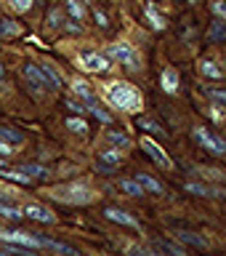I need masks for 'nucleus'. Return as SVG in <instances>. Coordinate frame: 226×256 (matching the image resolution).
<instances>
[{
    "mask_svg": "<svg viewBox=\"0 0 226 256\" xmlns=\"http://www.w3.org/2000/svg\"><path fill=\"white\" fill-rule=\"evenodd\" d=\"M107 96H109V102H112V107H117V110H123V112H139L141 110V94L136 91L133 86H128V83H112L107 88Z\"/></svg>",
    "mask_w": 226,
    "mask_h": 256,
    "instance_id": "f257e3e1",
    "label": "nucleus"
},
{
    "mask_svg": "<svg viewBox=\"0 0 226 256\" xmlns=\"http://www.w3.org/2000/svg\"><path fill=\"white\" fill-rule=\"evenodd\" d=\"M51 198L59 200V203H72V206H83V203H93L96 200V192L88 187V184H64V187H53L51 190Z\"/></svg>",
    "mask_w": 226,
    "mask_h": 256,
    "instance_id": "f03ea898",
    "label": "nucleus"
},
{
    "mask_svg": "<svg viewBox=\"0 0 226 256\" xmlns=\"http://www.w3.org/2000/svg\"><path fill=\"white\" fill-rule=\"evenodd\" d=\"M107 59H115V62H120L123 67H128V70H141V56H139V51H136L133 46H128V43H112V46H107Z\"/></svg>",
    "mask_w": 226,
    "mask_h": 256,
    "instance_id": "7ed1b4c3",
    "label": "nucleus"
},
{
    "mask_svg": "<svg viewBox=\"0 0 226 256\" xmlns=\"http://www.w3.org/2000/svg\"><path fill=\"white\" fill-rule=\"evenodd\" d=\"M192 136H195V142H197L203 150L213 152V155H226V139H221L219 134H213L211 128L197 126L195 131H192Z\"/></svg>",
    "mask_w": 226,
    "mask_h": 256,
    "instance_id": "20e7f679",
    "label": "nucleus"
},
{
    "mask_svg": "<svg viewBox=\"0 0 226 256\" xmlns=\"http://www.w3.org/2000/svg\"><path fill=\"white\" fill-rule=\"evenodd\" d=\"M0 240H5V243H13L24 248V251H43V243H40V238L29 235V232H16V230H0Z\"/></svg>",
    "mask_w": 226,
    "mask_h": 256,
    "instance_id": "39448f33",
    "label": "nucleus"
},
{
    "mask_svg": "<svg viewBox=\"0 0 226 256\" xmlns=\"http://www.w3.org/2000/svg\"><path fill=\"white\" fill-rule=\"evenodd\" d=\"M141 150L147 152V155H149L152 160H155V163H157L160 168H173V160L168 158V152H165L163 147H160V144H157L155 139L144 136V139H141Z\"/></svg>",
    "mask_w": 226,
    "mask_h": 256,
    "instance_id": "423d86ee",
    "label": "nucleus"
},
{
    "mask_svg": "<svg viewBox=\"0 0 226 256\" xmlns=\"http://www.w3.org/2000/svg\"><path fill=\"white\" fill-rule=\"evenodd\" d=\"M77 67L85 70V72H107V70H109V59H107L104 54L85 51V54L77 59Z\"/></svg>",
    "mask_w": 226,
    "mask_h": 256,
    "instance_id": "0eeeda50",
    "label": "nucleus"
},
{
    "mask_svg": "<svg viewBox=\"0 0 226 256\" xmlns=\"http://www.w3.org/2000/svg\"><path fill=\"white\" fill-rule=\"evenodd\" d=\"M120 163H123V152L115 150V147H107L96 155V168H99V171H112V168H117Z\"/></svg>",
    "mask_w": 226,
    "mask_h": 256,
    "instance_id": "6e6552de",
    "label": "nucleus"
},
{
    "mask_svg": "<svg viewBox=\"0 0 226 256\" xmlns=\"http://www.w3.org/2000/svg\"><path fill=\"white\" fill-rule=\"evenodd\" d=\"M24 80H27V86H29L35 94H40L45 86L51 88V83L45 80V75L40 72V67H37V64H27V67H24Z\"/></svg>",
    "mask_w": 226,
    "mask_h": 256,
    "instance_id": "1a4fd4ad",
    "label": "nucleus"
},
{
    "mask_svg": "<svg viewBox=\"0 0 226 256\" xmlns=\"http://www.w3.org/2000/svg\"><path fill=\"white\" fill-rule=\"evenodd\" d=\"M24 216H29L32 222H40V224H53L56 222V216L48 211V208L37 206V203H27V206H24Z\"/></svg>",
    "mask_w": 226,
    "mask_h": 256,
    "instance_id": "9d476101",
    "label": "nucleus"
},
{
    "mask_svg": "<svg viewBox=\"0 0 226 256\" xmlns=\"http://www.w3.org/2000/svg\"><path fill=\"white\" fill-rule=\"evenodd\" d=\"M104 216H107L109 222H115V224H123V227H131V230H141V224L136 222L131 214L120 211V208H107V211H104Z\"/></svg>",
    "mask_w": 226,
    "mask_h": 256,
    "instance_id": "9b49d317",
    "label": "nucleus"
},
{
    "mask_svg": "<svg viewBox=\"0 0 226 256\" xmlns=\"http://www.w3.org/2000/svg\"><path fill=\"white\" fill-rule=\"evenodd\" d=\"M136 182L144 187V192H152V195H165V187H163V182H157L155 176H149V174H139L136 176Z\"/></svg>",
    "mask_w": 226,
    "mask_h": 256,
    "instance_id": "f8f14e48",
    "label": "nucleus"
},
{
    "mask_svg": "<svg viewBox=\"0 0 226 256\" xmlns=\"http://www.w3.org/2000/svg\"><path fill=\"white\" fill-rule=\"evenodd\" d=\"M160 80H163V91H168V94L179 91V70H176V67H165Z\"/></svg>",
    "mask_w": 226,
    "mask_h": 256,
    "instance_id": "ddd939ff",
    "label": "nucleus"
},
{
    "mask_svg": "<svg viewBox=\"0 0 226 256\" xmlns=\"http://www.w3.org/2000/svg\"><path fill=\"white\" fill-rule=\"evenodd\" d=\"M40 67V72L45 75V80L51 83V88H61L64 86V78H61V72L53 67V64H48V62H43V64H37Z\"/></svg>",
    "mask_w": 226,
    "mask_h": 256,
    "instance_id": "4468645a",
    "label": "nucleus"
},
{
    "mask_svg": "<svg viewBox=\"0 0 226 256\" xmlns=\"http://www.w3.org/2000/svg\"><path fill=\"white\" fill-rule=\"evenodd\" d=\"M72 94L80 96V99H83V102L88 104V107H91V104H96V96H93L91 86H88L85 80H75V83H72Z\"/></svg>",
    "mask_w": 226,
    "mask_h": 256,
    "instance_id": "2eb2a0df",
    "label": "nucleus"
},
{
    "mask_svg": "<svg viewBox=\"0 0 226 256\" xmlns=\"http://www.w3.org/2000/svg\"><path fill=\"white\" fill-rule=\"evenodd\" d=\"M200 72H203V78H211V80H221L224 78V70L213 59H203V62H200Z\"/></svg>",
    "mask_w": 226,
    "mask_h": 256,
    "instance_id": "dca6fc26",
    "label": "nucleus"
},
{
    "mask_svg": "<svg viewBox=\"0 0 226 256\" xmlns=\"http://www.w3.org/2000/svg\"><path fill=\"white\" fill-rule=\"evenodd\" d=\"M107 144L109 147H115V150H128L131 147V139H128V134H120V131H109L107 134Z\"/></svg>",
    "mask_w": 226,
    "mask_h": 256,
    "instance_id": "f3484780",
    "label": "nucleus"
},
{
    "mask_svg": "<svg viewBox=\"0 0 226 256\" xmlns=\"http://www.w3.org/2000/svg\"><path fill=\"white\" fill-rule=\"evenodd\" d=\"M176 238L184 240V243H189V246H195V248H203V251H208V248H211V243H208L205 238L195 235V232H176Z\"/></svg>",
    "mask_w": 226,
    "mask_h": 256,
    "instance_id": "a211bd4d",
    "label": "nucleus"
},
{
    "mask_svg": "<svg viewBox=\"0 0 226 256\" xmlns=\"http://www.w3.org/2000/svg\"><path fill=\"white\" fill-rule=\"evenodd\" d=\"M187 190L195 192V195H203V198H219V190L208 187V184H200V182H187Z\"/></svg>",
    "mask_w": 226,
    "mask_h": 256,
    "instance_id": "6ab92c4d",
    "label": "nucleus"
},
{
    "mask_svg": "<svg viewBox=\"0 0 226 256\" xmlns=\"http://www.w3.org/2000/svg\"><path fill=\"white\" fill-rule=\"evenodd\" d=\"M21 27L11 19H0V38H19Z\"/></svg>",
    "mask_w": 226,
    "mask_h": 256,
    "instance_id": "aec40b11",
    "label": "nucleus"
},
{
    "mask_svg": "<svg viewBox=\"0 0 226 256\" xmlns=\"http://www.w3.org/2000/svg\"><path fill=\"white\" fill-rule=\"evenodd\" d=\"M147 19L155 30H165V16L157 11V6H152V3L147 6Z\"/></svg>",
    "mask_w": 226,
    "mask_h": 256,
    "instance_id": "412c9836",
    "label": "nucleus"
},
{
    "mask_svg": "<svg viewBox=\"0 0 226 256\" xmlns=\"http://www.w3.org/2000/svg\"><path fill=\"white\" fill-rule=\"evenodd\" d=\"M149 251H163V254H176V256H187V248L176 246V243H155Z\"/></svg>",
    "mask_w": 226,
    "mask_h": 256,
    "instance_id": "4be33fe9",
    "label": "nucleus"
},
{
    "mask_svg": "<svg viewBox=\"0 0 226 256\" xmlns=\"http://www.w3.org/2000/svg\"><path fill=\"white\" fill-rule=\"evenodd\" d=\"M64 8L69 11V16H72L75 22H83V19H85V8L80 6V0H64Z\"/></svg>",
    "mask_w": 226,
    "mask_h": 256,
    "instance_id": "5701e85b",
    "label": "nucleus"
},
{
    "mask_svg": "<svg viewBox=\"0 0 226 256\" xmlns=\"http://www.w3.org/2000/svg\"><path fill=\"white\" fill-rule=\"evenodd\" d=\"M69 128L72 134H77V136H88V123L83 118H67V123H64Z\"/></svg>",
    "mask_w": 226,
    "mask_h": 256,
    "instance_id": "b1692460",
    "label": "nucleus"
},
{
    "mask_svg": "<svg viewBox=\"0 0 226 256\" xmlns=\"http://www.w3.org/2000/svg\"><path fill=\"white\" fill-rule=\"evenodd\" d=\"M120 190H125L128 195H133V198H141L144 195V187L136 179H123V182H120Z\"/></svg>",
    "mask_w": 226,
    "mask_h": 256,
    "instance_id": "393cba45",
    "label": "nucleus"
},
{
    "mask_svg": "<svg viewBox=\"0 0 226 256\" xmlns=\"http://www.w3.org/2000/svg\"><path fill=\"white\" fill-rule=\"evenodd\" d=\"M19 171H24V174H27L32 182H37V179H45V176H48V171H45L43 166H21Z\"/></svg>",
    "mask_w": 226,
    "mask_h": 256,
    "instance_id": "a878e982",
    "label": "nucleus"
},
{
    "mask_svg": "<svg viewBox=\"0 0 226 256\" xmlns=\"http://www.w3.org/2000/svg\"><path fill=\"white\" fill-rule=\"evenodd\" d=\"M0 139L8 142V144H13V147H16V144H21L24 136H21L19 131H13V128H0Z\"/></svg>",
    "mask_w": 226,
    "mask_h": 256,
    "instance_id": "bb28decb",
    "label": "nucleus"
},
{
    "mask_svg": "<svg viewBox=\"0 0 226 256\" xmlns=\"http://www.w3.org/2000/svg\"><path fill=\"white\" fill-rule=\"evenodd\" d=\"M139 126L144 128V131H149V134H155V136H163V128H160L155 120H149V118H139Z\"/></svg>",
    "mask_w": 226,
    "mask_h": 256,
    "instance_id": "cd10ccee",
    "label": "nucleus"
},
{
    "mask_svg": "<svg viewBox=\"0 0 226 256\" xmlns=\"http://www.w3.org/2000/svg\"><path fill=\"white\" fill-rule=\"evenodd\" d=\"M0 216H8V219H21L24 211H21V208H13V206L0 203Z\"/></svg>",
    "mask_w": 226,
    "mask_h": 256,
    "instance_id": "c85d7f7f",
    "label": "nucleus"
},
{
    "mask_svg": "<svg viewBox=\"0 0 226 256\" xmlns=\"http://www.w3.org/2000/svg\"><path fill=\"white\" fill-rule=\"evenodd\" d=\"M88 110H91L93 115H96V118L101 120V123H107V126H112V115H109L107 110H101V107H99V102H96V104H91V107H88Z\"/></svg>",
    "mask_w": 226,
    "mask_h": 256,
    "instance_id": "c756f323",
    "label": "nucleus"
},
{
    "mask_svg": "<svg viewBox=\"0 0 226 256\" xmlns=\"http://www.w3.org/2000/svg\"><path fill=\"white\" fill-rule=\"evenodd\" d=\"M224 35H226V19L213 22V24H211V38L219 40V38H224Z\"/></svg>",
    "mask_w": 226,
    "mask_h": 256,
    "instance_id": "7c9ffc66",
    "label": "nucleus"
},
{
    "mask_svg": "<svg viewBox=\"0 0 226 256\" xmlns=\"http://www.w3.org/2000/svg\"><path fill=\"white\" fill-rule=\"evenodd\" d=\"M8 3H11V8H13V11H19V14H27L32 8V0H8Z\"/></svg>",
    "mask_w": 226,
    "mask_h": 256,
    "instance_id": "2f4dec72",
    "label": "nucleus"
},
{
    "mask_svg": "<svg viewBox=\"0 0 226 256\" xmlns=\"http://www.w3.org/2000/svg\"><path fill=\"white\" fill-rule=\"evenodd\" d=\"M205 94L211 96L213 102H219V104H224V107H226V91H219V88H205Z\"/></svg>",
    "mask_w": 226,
    "mask_h": 256,
    "instance_id": "473e14b6",
    "label": "nucleus"
},
{
    "mask_svg": "<svg viewBox=\"0 0 226 256\" xmlns=\"http://www.w3.org/2000/svg\"><path fill=\"white\" fill-rule=\"evenodd\" d=\"M211 11L216 16H221V19H226V0H211Z\"/></svg>",
    "mask_w": 226,
    "mask_h": 256,
    "instance_id": "72a5a7b5",
    "label": "nucleus"
},
{
    "mask_svg": "<svg viewBox=\"0 0 226 256\" xmlns=\"http://www.w3.org/2000/svg\"><path fill=\"white\" fill-rule=\"evenodd\" d=\"M67 107L75 112V115H85V110H88V107H83V104H77L75 99H67Z\"/></svg>",
    "mask_w": 226,
    "mask_h": 256,
    "instance_id": "f704fd0d",
    "label": "nucleus"
},
{
    "mask_svg": "<svg viewBox=\"0 0 226 256\" xmlns=\"http://www.w3.org/2000/svg\"><path fill=\"white\" fill-rule=\"evenodd\" d=\"M13 144H8V142H3V139H0V155H3V158H8V155H13Z\"/></svg>",
    "mask_w": 226,
    "mask_h": 256,
    "instance_id": "c9c22d12",
    "label": "nucleus"
},
{
    "mask_svg": "<svg viewBox=\"0 0 226 256\" xmlns=\"http://www.w3.org/2000/svg\"><path fill=\"white\" fill-rule=\"evenodd\" d=\"M93 16H96V24H99V27H107V24H109V19L101 11H93Z\"/></svg>",
    "mask_w": 226,
    "mask_h": 256,
    "instance_id": "e433bc0d",
    "label": "nucleus"
},
{
    "mask_svg": "<svg viewBox=\"0 0 226 256\" xmlns=\"http://www.w3.org/2000/svg\"><path fill=\"white\" fill-rule=\"evenodd\" d=\"M59 16H61L59 11H53L51 16H48V19H51V22H48V24H51V27H56V24H59Z\"/></svg>",
    "mask_w": 226,
    "mask_h": 256,
    "instance_id": "4c0bfd02",
    "label": "nucleus"
},
{
    "mask_svg": "<svg viewBox=\"0 0 226 256\" xmlns=\"http://www.w3.org/2000/svg\"><path fill=\"white\" fill-rule=\"evenodd\" d=\"M219 198H221V200H226V190H219Z\"/></svg>",
    "mask_w": 226,
    "mask_h": 256,
    "instance_id": "58836bf2",
    "label": "nucleus"
},
{
    "mask_svg": "<svg viewBox=\"0 0 226 256\" xmlns=\"http://www.w3.org/2000/svg\"><path fill=\"white\" fill-rule=\"evenodd\" d=\"M5 75V67H3V64H0V78H3Z\"/></svg>",
    "mask_w": 226,
    "mask_h": 256,
    "instance_id": "ea45409f",
    "label": "nucleus"
},
{
    "mask_svg": "<svg viewBox=\"0 0 226 256\" xmlns=\"http://www.w3.org/2000/svg\"><path fill=\"white\" fill-rule=\"evenodd\" d=\"M0 168H5V160L3 158H0Z\"/></svg>",
    "mask_w": 226,
    "mask_h": 256,
    "instance_id": "a19ab883",
    "label": "nucleus"
},
{
    "mask_svg": "<svg viewBox=\"0 0 226 256\" xmlns=\"http://www.w3.org/2000/svg\"><path fill=\"white\" fill-rule=\"evenodd\" d=\"M189 3H197V0H189Z\"/></svg>",
    "mask_w": 226,
    "mask_h": 256,
    "instance_id": "79ce46f5",
    "label": "nucleus"
}]
</instances>
